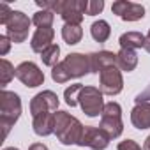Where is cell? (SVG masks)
<instances>
[{"label":"cell","mask_w":150,"mask_h":150,"mask_svg":"<svg viewBox=\"0 0 150 150\" xmlns=\"http://www.w3.org/2000/svg\"><path fill=\"white\" fill-rule=\"evenodd\" d=\"M16 76V69L13 67V64L6 58L0 60V87L6 90V87L9 85V81Z\"/></svg>","instance_id":"21"},{"label":"cell","mask_w":150,"mask_h":150,"mask_svg":"<svg viewBox=\"0 0 150 150\" xmlns=\"http://www.w3.org/2000/svg\"><path fill=\"white\" fill-rule=\"evenodd\" d=\"M145 50H146V53H150V30L145 35Z\"/></svg>","instance_id":"31"},{"label":"cell","mask_w":150,"mask_h":150,"mask_svg":"<svg viewBox=\"0 0 150 150\" xmlns=\"http://www.w3.org/2000/svg\"><path fill=\"white\" fill-rule=\"evenodd\" d=\"M111 11L124 21H138L145 16V7L141 4L129 2V0H117V2H113Z\"/></svg>","instance_id":"12"},{"label":"cell","mask_w":150,"mask_h":150,"mask_svg":"<svg viewBox=\"0 0 150 150\" xmlns=\"http://www.w3.org/2000/svg\"><path fill=\"white\" fill-rule=\"evenodd\" d=\"M90 34H92L94 41H97V42H106V41L110 39V35H111L110 23L104 21V20H97V21H94L92 27H90Z\"/></svg>","instance_id":"19"},{"label":"cell","mask_w":150,"mask_h":150,"mask_svg":"<svg viewBox=\"0 0 150 150\" xmlns=\"http://www.w3.org/2000/svg\"><path fill=\"white\" fill-rule=\"evenodd\" d=\"M20 117H21L20 96L9 90H2V94H0V122H2L4 129V139L7 138L9 131L13 129V125L18 122Z\"/></svg>","instance_id":"4"},{"label":"cell","mask_w":150,"mask_h":150,"mask_svg":"<svg viewBox=\"0 0 150 150\" xmlns=\"http://www.w3.org/2000/svg\"><path fill=\"white\" fill-rule=\"evenodd\" d=\"M35 4L41 9H48L60 14V18L64 20V25H81L87 14L88 0H53V2L37 0Z\"/></svg>","instance_id":"2"},{"label":"cell","mask_w":150,"mask_h":150,"mask_svg":"<svg viewBox=\"0 0 150 150\" xmlns=\"http://www.w3.org/2000/svg\"><path fill=\"white\" fill-rule=\"evenodd\" d=\"M117 150H141V146L134 141V139H124L118 143Z\"/></svg>","instance_id":"27"},{"label":"cell","mask_w":150,"mask_h":150,"mask_svg":"<svg viewBox=\"0 0 150 150\" xmlns=\"http://www.w3.org/2000/svg\"><path fill=\"white\" fill-rule=\"evenodd\" d=\"M99 127L113 139L118 138L124 132V122H122V106L115 101L108 103L104 106V111L101 115V124Z\"/></svg>","instance_id":"5"},{"label":"cell","mask_w":150,"mask_h":150,"mask_svg":"<svg viewBox=\"0 0 150 150\" xmlns=\"http://www.w3.org/2000/svg\"><path fill=\"white\" fill-rule=\"evenodd\" d=\"M83 37V28L81 25H64L62 27V39L69 44V46H74L78 44Z\"/></svg>","instance_id":"20"},{"label":"cell","mask_w":150,"mask_h":150,"mask_svg":"<svg viewBox=\"0 0 150 150\" xmlns=\"http://www.w3.org/2000/svg\"><path fill=\"white\" fill-rule=\"evenodd\" d=\"M131 124L139 131L150 129V103H141V104H136L132 108Z\"/></svg>","instance_id":"16"},{"label":"cell","mask_w":150,"mask_h":150,"mask_svg":"<svg viewBox=\"0 0 150 150\" xmlns=\"http://www.w3.org/2000/svg\"><path fill=\"white\" fill-rule=\"evenodd\" d=\"M30 23L32 20L21 13V11H13L11 20L6 25V35L14 42V44H21L27 41L28 37V30H30Z\"/></svg>","instance_id":"7"},{"label":"cell","mask_w":150,"mask_h":150,"mask_svg":"<svg viewBox=\"0 0 150 150\" xmlns=\"http://www.w3.org/2000/svg\"><path fill=\"white\" fill-rule=\"evenodd\" d=\"M110 136L101 129V127H94V125H85L83 134L80 138V146H88L92 150H104L110 145Z\"/></svg>","instance_id":"11"},{"label":"cell","mask_w":150,"mask_h":150,"mask_svg":"<svg viewBox=\"0 0 150 150\" xmlns=\"http://www.w3.org/2000/svg\"><path fill=\"white\" fill-rule=\"evenodd\" d=\"M11 16H13V9L6 2H0V25H7Z\"/></svg>","instance_id":"26"},{"label":"cell","mask_w":150,"mask_h":150,"mask_svg":"<svg viewBox=\"0 0 150 150\" xmlns=\"http://www.w3.org/2000/svg\"><path fill=\"white\" fill-rule=\"evenodd\" d=\"M90 71V57L83 53H69L58 65L51 69V80L55 83H67L69 80L83 78Z\"/></svg>","instance_id":"1"},{"label":"cell","mask_w":150,"mask_h":150,"mask_svg":"<svg viewBox=\"0 0 150 150\" xmlns=\"http://www.w3.org/2000/svg\"><path fill=\"white\" fill-rule=\"evenodd\" d=\"M11 39L7 37V35H0V55H7L9 53V50H11Z\"/></svg>","instance_id":"28"},{"label":"cell","mask_w":150,"mask_h":150,"mask_svg":"<svg viewBox=\"0 0 150 150\" xmlns=\"http://www.w3.org/2000/svg\"><path fill=\"white\" fill-rule=\"evenodd\" d=\"M32 118V129L37 136H50L55 132V113H39Z\"/></svg>","instance_id":"15"},{"label":"cell","mask_w":150,"mask_h":150,"mask_svg":"<svg viewBox=\"0 0 150 150\" xmlns=\"http://www.w3.org/2000/svg\"><path fill=\"white\" fill-rule=\"evenodd\" d=\"M81 88H83V85H81V83H74V85H71V87H67V88H65V92H64V99H65L67 106L74 108V106L78 104V96H80Z\"/></svg>","instance_id":"24"},{"label":"cell","mask_w":150,"mask_h":150,"mask_svg":"<svg viewBox=\"0 0 150 150\" xmlns=\"http://www.w3.org/2000/svg\"><path fill=\"white\" fill-rule=\"evenodd\" d=\"M16 78L28 88H35L44 83V74L39 69V65L34 62H28V60L21 62L16 67Z\"/></svg>","instance_id":"10"},{"label":"cell","mask_w":150,"mask_h":150,"mask_svg":"<svg viewBox=\"0 0 150 150\" xmlns=\"http://www.w3.org/2000/svg\"><path fill=\"white\" fill-rule=\"evenodd\" d=\"M58 96L53 90H42L35 94L30 101V113L32 117L39 113H57L58 111Z\"/></svg>","instance_id":"9"},{"label":"cell","mask_w":150,"mask_h":150,"mask_svg":"<svg viewBox=\"0 0 150 150\" xmlns=\"http://www.w3.org/2000/svg\"><path fill=\"white\" fill-rule=\"evenodd\" d=\"M124 88L122 72L117 65H110L99 74V90L104 96H118Z\"/></svg>","instance_id":"8"},{"label":"cell","mask_w":150,"mask_h":150,"mask_svg":"<svg viewBox=\"0 0 150 150\" xmlns=\"http://www.w3.org/2000/svg\"><path fill=\"white\" fill-rule=\"evenodd\" d=\"M2 150H18V148H14V146H6V148H2Z\"/></svg>","instance_id":"33"},{"label":"cell","mask_w":150,"mask_h":150,"mask_svg":"<svg viewBox=\"0 0 150 150\" xmlns=\"http://www.w3.org/2000/svg\"><path fill=\"white\" fill-rule=\"evenodd\" d=\"M90 71L96 72V74H101L103 69L110 67V65H117V53L113 51H96V53H90Z\"/></svg>","instance_id":"14"},{"label":"cell","mask_w":150,"mask_h":150,"mask_svg":"<svg viewBox=\"0 0 150 150\" xmlns=\"http://www.w3.org/2000/svg\"><path fill=\"white\" fill-rule=\"evenodd\" d=\"M134 101H136V104H141V103H150V85H148V87H146L141 94H138Z\"/></svg>","instance_id":"29"},{"label":"cell","mask_w":150,"mask_h":150,"mask_svg":"<svg viewBox=\"0 0 150 150\" xmlns=\"http://www.w3.org/2000/svg\"><path fill=\"white\" fill-rule=\"evenodd\" d=\"M58 57H60V46H58V44H51L48 50H44V51L41 53L42 64L48 65V67H51V69L60 64V62H58Z\"/></svg>","instance_id":"22"},{"label":"cell","mask_w":150,"mask_h":150,"mask_svg":"<svg viewBox=\"0 0 150 150\" xmlns=\"http://www.w3.org/2000/svg\"><path fill=\"white\" fill-rule=\"evenodd\" d=\"M103 9H104V2H103V0H88L87 16H97L99 13H103Z\"/></svg>","instance_id":"25"},{"label":"cell","mask_w":150,"mask_h":150,"mask_svg":"<svg viewBox=\"0 0 150 150\" xmlns=\"http://www.w3.org/2000/svg\"><path fill=\"white\" fill-rule=\"evenodd\" d=\"M28 150H48V146L42 145V143H34V145L28 146Z\"/></svg>","instance_id":"30"},{"label":"cell","mask_w":150,"mask_h":150,"mask_svg":"<svg viewBox=\"0 0 150 150\" xmlns=\"http://www.w3.org/2000/svg\"><path fill=\"white\" fill-rule=\"evenodd\" d=\"M136 65H138V55L134 50H120L117 53V67L120 71L131 72L136 69Z\"/></svg>","instance_id":"18"},{"label":"cell","mask_w":150,"mask_h":150,"mask_svg":"<svg viewBox=\"0 0 150 150\" xmlns=\"http://www.w3.org/2000/svg\"><path fill=\"white\" fill-rule=\"evenodd\" d=\"M85 125L67 111L58 110L55 113V134L62 145H78Z\"/></svg>","instance_id":"3"},{"label":"cell","mask_w":150,"mask_h":150,"mask_svg":"<svg viewBox=\"0 0 150 150\" xmlns=\"http://www.w3.org/2000/svg\"><path fill=\"white\" fill-rule=\"evenodd\" d=\"M53 20H55V13L53 11H48V9H41L34 14L32 18V23L37 27V28H44V27H51L53 25Z\"/></svg>","instance_id":"23"},{"label":"cell","mask_w":150,"mask_h":150,"mask_svg":"<svg viewBox=\"0 0 150 150\" xmlns=\"http://www.w3.org/2000/svg\"><path fill=\"white\" fill-rule=\"evenodd\" d=\"M53 37H55V30L53 27H44V28H37L35 34L30 39V46L32 51L35 53H42L44 50H48L53 44Z\"/></svg>","instance_id":"13"},{"label":"cell","mask_w":150,"mask_h":150,"mask_svg":"<svg viewBox=\"0 0 150 150\" xmlns=\"http://www.w3.org/2000/svg\"><path fill=\"white\" fill-rule=\"evenodd\" d=\"M103 92L96 87H83L80 96H78V104L81 106L83 113L87 117H99L104 111V99H103Z\"/></svg>","instance_id":"6"},{"label":"cell","mask_w":150,"mask_h":150,"mask_svg":"<svg viewBox=\"0 0 150 150\" xmlns=\"http://www.w3.org/2000/svg\"><path fill=\"white\" fill-rule=\"evenodd\" d=\"M143 150H150V136H146V139L143 143Z\"/></svg>","instance_id":"32"},{"label":"cell","mask_w":150,"mask_h":150,"mask_svg":"<svg viewBox=\"0 0 150 150\" xmlns=\"http://www.w3.org/2000/svg\"><path fill=\"white\" fill-rule=\"evenodd\" d=\"M120 50H139L145 48V35L141 32H125L118 39Z\"/></svg>","instance_id":"17"}]
</instances>
